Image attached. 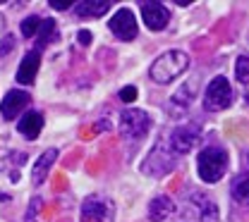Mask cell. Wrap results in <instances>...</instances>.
I'll return each mask as SVG.
<instances>
[{
    "label": "cell",
    "mask_w": 249,
    "mask_h": 222,
    "mask_svg": "<svg viewBox=\"0 0 249 222\" xmlns=\"http://www.w3.org/2000/svg\"><path fill=\"white\" fill-rule=\"evenodd\" d=\"M175 213V201L170 196H156L149 203V220L151 222H163Z\"/></svg>",
    "instance_id": "obj_13"
},
{
    "label": "cell",
    "mask_w": 249,
    "mask_h": 222,
    "mask_svg": "<svg viewBox=\"0 0 249 222\" xmlns=\"http://www.w3.org/2000/svg\"><path fill=\"white\" fill-rule=\"evenodd\" d=\"M58 158V151L55 148H48L41 158L36 160V165H34V172H31V184L34 187H38V184H43L46 182V177H48V170L53 167V162Z\"/></svg>",
    "instance_id": "obj_14"
},
{
    "label": "cell",
    "mask_w": 249,
    "mask_h": 222,
    "mask_svg": "<svg viewBox=\"0 0 249 222\" xmlns=\"http://www.w3.org/2000/svg\"><path fill=\"white\" fill-rule=\"evenodd\" d=\"M235 77H237V81L242 86L249 84V53H242L237 58V63H235Z\"/></svg>",
    "instance_id": "obj_19"
},
{
    "label": "cell",
    "mask_w": 249,
    "mask_h": 222,
    "mask_svg": "<svg viewBox=\"0 0 249 222\" xmlns=\"http://www.w3.org/2000/svg\"><path fill=\"white\" fill-rule=\"evenodd\" d=\"M228 170V153L220 146H206L199 158H196V172L201 177V182L206 184H216L218 179L225 174Z\"/></svg>",
    "instance_id": "obj_2"
},
{
    "label": "cell",
    "mask_w": 249,
    "mask_h": 222,
    "mask_svg": "<svg viewBox=\"0 0 249 222\" xmlns=\"http://www.w3.org/2000/svg\"><path fill=\"white\" fill-rule=\"evenodd\" d=\"M41 17H36V15H31V17H27L24 22H22V36L24 38H31V36H36L38 33V29H41Z\"/></svg>",
    "instance_id": "obj_20"
},
{
    "label": "cell",
    "mask_w": 249,
    "mask_h": 222,
    "mask_svg": "<svg viewBox=\"0 0 249 222\" xmlns=\"http://www.w3.org/2000/svg\"><path fill=\"white\" fill-rule=\"evenodd\" d=\"M74 12L77 17H101L110 10V2L108 0H84V2H74Z\"/></svg>",
    "instance_id": "obj_15"
},
{
    "label": "cell",
    "mask_w": 249,
    "mask_h": 222,
    "mask_svg": "<svg viewBox=\"0 0 249 222\" xmlns=\"http://www.w3.org/2000/svg\"><path fill=\"white\" fill-rule=\"evenodd\" d=\"M196 141H199V125H182V127L175 129L170 134V139H168V143H170V148H173V153L178 158L189 153L196 146Z\"/></svg>",
    "instance_id": "obj_7"
},
{
    "label": "cell",
    "mask_w": 249,
    "mask_h": 222,
    "mask_svg": "<svg viewBox=\"0 0 249 222\" xmlns=\"http://www.w3.org/2000/svg\"><path fill=\"white\" fill-rule=\"evenodd\" d=\"M115 203L106 196H89L82 203V222H113Z\"/></svg>",
    "instance_id": "obj_6"
},
{
    "label": "cell",
    "mask_w": 249,
    "mask_h": 222,
    "mask_svg": "<svg viewBox=\"0 0 249 222\" xmlns=\"http://www.w3.org/2000/svg\"><path fill=\"white\" fill-rule=\"evenodd\" d=\"M43 206V201H41V196H34V201L29 203V210H27V218L24 222H38V208Z\"/></svg>",
    "instance_id": "obj_21"
},
{
    "label": "cell",
    "mask_w": 249,
    "mask_h": 222,
    "mask_svg": "<svg viewBox=\"0 0 249 222\" xmlns=\"http://www.w3.org/2000/svg\"><path fill=\"white\" fill-rule=\"evenodd\" d=\"M120 100H123V103L137 100V89H134V86H124L123 91H120Z\"/></svg>",
    "instance_id": "obj_23"
},
{
    "label": "cell",
    "mask_w": 249,
    "mask_h": 222,
    "mask_svg": "<svg viewBox=\"0 0 249 222\" xmlns=\"http://www.w3.org/2000/svg\"><path fill=\"white\" fill-rule=\"evenodd\" d=\"M232 103V86L225 77H216L209 86H206V94H204V110L209 112H220L225 108H230Z\"/></svg>",
    "instance_id": "obj_5"
},
{
    "label": "cell",
    "mask_w": 249,
    "mask_h": 222,
    "mask_svg": "<svg viewBox=\"0 0 249 222\" xmlns=\"http://www.w3.org/2000/svg\"><path fill=\"white\" fill-rule=\"evenodd\" d=\"M53 10H60V12H65V10H70V5H74V2H70V0H51L48 2Z\"/></svg>",
    "instance_id": "obj_24"
},
{
    "label": "cell",
    "mask_w": 249,
    "mask_h": 222,
    "mask_svg": "<svg viewBox=\"0 0 249 222\" xmlns=\"http://www.w3.org/2000/svg\"><path fill=\"white\" fill-rule=\"evenodd\" d=\"M110 32L115 33L120 41H134L137 38V17L132 15V10L127 7H120L113 17H110Z\"/></svg>",
    "instance_id": "obj_8"
},
{
    "label": "cell",
    "mask_w": 249,
    "mask_h": 222,
    "mask_svg": "<svg viewBox=\"0 0 249 222\" xmlns=\"http://www.w3.org/2000/svg\"><path fill=\"white\" fill-rule=\"evenodd\" d=\"M53 36H55V22H53V19H43V22H41V29H38V43H36L34 50L41 53V50L51 43Z\"/></svg>",
    "instance_id": "obj_18"
},
{
    "label": "cell",
    "mask_w": 249,
    "mask_h": 222,
    "mask_svg": "<svg viewBox=\"0 0 249 222\" xmlns=\"http://www.w3.org/2000/svg\"><path fill=\"white\" fill-rule=\"evenodd\" d=\"M29 103H31V95L27 94V91H22V89L7 91L5 98H2V103H0V115H2V120H17V117L22 115V110L29 108Z\"/></svg>",
    "instance_id": "obj_9"
},
{
    "label": "cell",
    "mask_w": 249,
    "mask_h": 222,
    "mask_svg": "<svg viewBox=\"0 0 249 222\" xmlns=\"http://www.w3.org/2000/svg\"><path fill=\"white\" fill-rule=\"evenodd\" d=\"M175 165H178V156L173 153L168 139H163V141H158L154 146V151L149 153V158L144 160L142 172L149 174V177H163V174H168Z\"/></svg>",
    "instance_id": "obj_3"
},
{
    "label": "cell",
    "mask_w": 249,
    "mask_h": 222,
    "mask_svg": "<svg viewBox=\"0 0 249 222\" xmlns=\"http://www.w3.org/2000/svg\"><path fill=\"white\" fill-rule=\"evenodd\" d=\"M142 19L151 32H163L170 22V12L160 2H142Z\"/></svg>",
    "instance_id": "obj_10"
},
{
    "label": "cell",
    "mask_w": 249,
    "mask_h": 222,
    "mask_svg": "<svg viewBox=\"0 0 249 222\" xmlns=\"http://www.w3.org/2000/svg\"><path fill=\"white\" fill-rule=\"evenodd\" d=\"M194 94H196V81H189V84H185L178 94L170 98V108H173V110H175V108L187 110L189 103H192V98H194Z\"/></svg>",
    "instance_id": "obj_17"
},
{
    "label": "cell",
    "mask_w": 249,
    "mask_h": 222,
    "mask_svg": "<svg viewBox=\"0 0 249 222\" xmlns=\"http://www.w3.org/2000/svg\"><path fill=\"white\" fill-rule=\"evenodd\" d=\"M38 67H41V53L38 50H29L22 63H19V69H17V81L22 86H29L36 81V74H38Z\"/></svg>",
    "instance_id": "obj_11"
},
{
    "label": "cell",
    "mask_w": 249,
    "mask_h": 222,
    "mask_svg": "<svg viewBox=\"0 0 249 222\" xmlns=\"http://www.w3.org/2000/svg\"><path fill=\"white\" fill-rule=\"evenodd\" d=\"M247 103H249V94H247Z\"/></svg>",
    "instance_id": "obj_28"
},
{
    "label": "cell",
    "mask_w": 249,
    "mask_h": 222,
    "mask_svg": "<svg viewBox=\"0 0 249 222\" xmlns=\"http://www.w3.org/2000/svg\"><path fill=\"white\" fill-rule=\"evenodd\" d=\"M189 67V55L182 50H168L163 55H158L154 64L149 67V77L156 84H170L173 79L182 77Z\"/></svg>",
    "instance_id": "obj_1"
},
{
    "label": "cell",
    "mask_w": 249,
    "mask_h": 222,
    "mask_svg": "<svg viewBox=\"0 0 249 222\" xmlns=\"http://www.w3.org/2000/svg\"><path fill=\"white\" fill-rule=\"evenodd\" d=\"M77 38H79V43H82V46H89V43H91V33L89 32H79L77 33Z\"/></svg>",
    "instance_id": "obj_25"
},
{
    "label": "cell",
    "mask_w": 249,
    "mask_h": 222,
    "mask_svg": "<svg viewBox=\"0 0 249 222\" xmlns=\"http://www.w3.org/2000/svg\"><path fill=\"white\" fill-rule=\"evenodd\" d=\"M230 193H232V198H235L240 206H249V172L235 177V182H232V187H230Z\"/></svg>",
    "instance_id": "obj_16"
},
{
    "label": "cell",
    "mask_w": 249,
    "mask_h": 222,
    "mask_svg": "<svg viewBox=\"0 0 249 222\" xmlns=\"http://www.w3.org/2000/svg\"><path fill=\"white\" fill-rule=\"evenodd\" d=\"M151 125L154 122H151L149 112H144L139 108H127V110H123V115H120V134H123V139H127V141L144 139L149 134Z\"/></svg>",
    "instance_id": "obj_4"
},
{
    "label": "cell",
    "mask_w": 249,
    "mask_h": 222,
    "mask_svg": "<svg viewBox=\"0 0 249 222\" xmlns=\"http://www.w3.org/2000/svg\"><path fill=\"white\" fill-rule=\"evenodd\" d=\"M41 129H43V115L36 112V110H29V112L22 115V120L17 122V131H19L24 139H29V141H34V139L41 134Z\"/></svg>",
    "instance_id": "obj_12"
},
{
    "label": "cell",
    "mask_w": 249,
    "mask_h": 222,
    "mask_svg": "<svg viewBox=\"0 0 249 222\" xmlns=\"http://www.w3.org/2000/svg\"><path fill=\"white\" fill-rule=\"evenodd\" d=\"M247 165H249V156H247Z\"/></svg>",
    "instance_id": "obj_27"
},
{
    "label": "cell",
    "mask_w": 249,
    "mask_h": 222,
    "mask_svg": "<svg viewBox=\"0 0 249 222\" xmlns=\"http://www.w3.org/2000/svg\"><path fill=\"white\" fill-rule=\"evenodd\" d=\"M2 38H5V19L0 17V41H2Z\"/></svg>",
    "instance_id": "obj_26"
},
{
    "label": "cell",
    "mask_w": 249,
    "mask_h": 222,
    "mask_svg": "<svg viewBox=\"0 0 249 222\" xmlns=\"http://www.w3.org/2000/svg\"><path fill=\"white\" fill-rule=\"evenodd\" d=\"M12 48H15V36L12 33H5V38L0 41V58H5Z\"/></svg>",
    "instance_id": "obj_22"
}]
</instances>
